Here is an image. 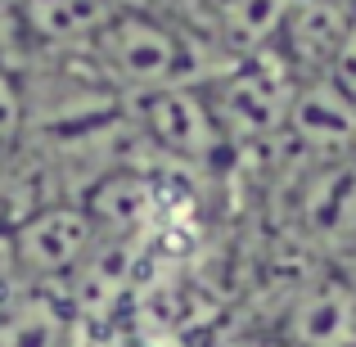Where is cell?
Wrapping results in <instances>:
<instances>
[{"instance_id":"obj_1","label":"cell","mask_w":356,"mask_h":347,"mask_svg":"<svg viewBox=\"0 0 356 347\" xmlns=\"http://www.w3.org/2000/svg\"><path fill=\"white\" fill-rule=\"evenodd\" d=\"M90 59L108 86L127 95L163 86H185L199 81V59L181 27L154 18L149 9H122L95 36H90Z\"/></svg>"},{"instance_id":"obj_2","label":"cell","mask_w":356,"mask_h":347,"mask_svg":"<svg viewBox=\"0 0 356 347\" xmlns=\"http://www.w3.org/2000/svg\"><path fill=\"white\" fill-rule=\"evenodd\" d=\"M99 226L86 203H41L27 217L9 221L5 257L18 280H63L77 275L99 248Z\"/></svg>"},{"instance_id":"obj_3","label":"cell","mask_w":356,"mask_h":347,"mask_svg":"<svg viewBox=\"0 0 356 347\" xmlns=\"http://www.w3.org/2000/svg\"><path fill=\"white\" fill-rule=\"evenodd\" d=\"M293 81H289L284 63H275L266 50L261 54H243L235 68L217 81L212 90V113H217L221 131H235V136L261 140L275 136L289 127L293 113Z\"/></svg>"},{"instance_id":"obj_4","label":"cell","mask_w":356,"mask_h":347,"mask_svg":"<svg viewBox=\"0 0 356 347\" xmlns=\"http://www.w3.org/2000/svg\"><path fill=\"white\" fill-rule=\"evenodd\" d=\"M136 127L154 140L163 154L172 158H208L221 145V122L212 113V99L203 95L194 81L185 86H163V90H145L136 95Z\"/></svg>"},{"instance_id":"obj_5","label":"cell","mask_w":356,"mask_h":347,"mask_svg":"<svg viewBox=\"0 0 356 347\" xmlns=\"http://www.w3.org/2000/svg\"><path fill=\"white\" fill-rule=\"evenodd\" d=\"M293 347H352L356 343V284L312 280L289 307Z\"/></svg>"},{"instance_id":"obj_6","label":"cell","mask_w":356,"mask_h":347,"mask_svg":"<svg viewBox=\"0 0 356 347\" xmlns=\"http://www.w3.org/2000/svg\"><path fill=\"white\" fill-rule=\"evenodd\" d=\"M289 131H293V136H302L307 145L348 149V145H356V104L343 95L339 86H334V81L302 86V90L293 95Z\"/></svg>"},{"instance_id":"obj_7","label":"cell","mask_w":356,"mask_h":347,"mask_svg":"<svg viewBox=\"0 0 356 347\" xmlns=\"http://www.w3.org/2000/svg\"><path fill=\"white\" fill-rule=\"evenodd\" d=\"M86 212L104 239H136L154 217V185L136 172H113L86 194Z\"/></svg>"},{"instance_id":"obj_8","label":"cell","mask_w":356,"mask_h":347,"mask_svg":"<svg viewBox=\"0 0 356 347\" xmlns=\"http://www.w3.org/2000/svg\"><path fill=\"white\" fill-rule=\"evenodd\" d=\"M293 5L302 0H221L217 5V36L239 54H261L284 32Z\"/></svg>"},{"instance_id":"obj_9","label":"cell","mask_w":356,"mask_h":347,"mask_svg":"<svg viewBox=\"0 0 356 347\" xmlns=\"http://www.w3.org/2000/svg\"><path fill=\"white\" fill-rule=\"evenodd\" d=\"M68 343V316L50 298H18L0 312V347H63Z\"/></svg>"},{"instance_id":"obj_10","label":"cell","mask_w":356,"mask_h":347,"mask_svg":"<svg viewBox=\"0 0 356 347\" xmlns=\"http://www.w3.org/2000/svg\"><path fill=\"white\" fill-rule=\"evenodd\" d=\"M27 131V99H23V81L14 77V72L0 63V154H9V149L23 140Z\"/></svg>"},{"instance_id":"obj_11","label":"cell","mask_w":356,"mask_h":347,"mask_svg":"<svg viewBox=\"0 0 356 347\" xmlns=\"http://www.w3.org/2000/svg\"><path fill=\"white\" fill-rule=\"evenodd\" d=\"M330 81L356 104V18H352L348 36H343V45L334 50V59H330Z\"/></svg>"},{"instance_id":"obj_12","label":"cell","mask_w":356,"mask_h":347,"mask_svg":"<svg viewBox=\"0 0 356 347\" xmlns=\"http://www.w3.org/2000/svg\"><path fill=\"white\" fill-rule=\"evenodd\" d=\"M212 347H266V343H257V339H217Z\"/></svg>"},{"instance_id":"obj_13","label":"cell","mask_w":356,"mask_h":347,"mask_svg":"<svg viewBox=\"0 0 356 347\" xmlns=\"http://www.w3.org/2000/svg\"><path fill=\"white\" fill-rule=\"evenodd\" d=\"M18 5H23V0H0V23H5V18H18Z\"/></svg>"},{"instance_id":"obj_14","label":"cell","mask_w":356,"mask_h":347,"mask_svg":"<svg viewBox=\"0 0 356 347\" xmlns=\"http://www.w3.org/2000/svg\"><path fill=\"white\" fill-rule=\"evenodd\" d=\"M5 234H9V208H5V199H0V243H5Z\"/></svg>"},{"instance_id":"obj_15","label":"cell","mask_w":356,"mask_h":347,"mask_svg":"<svg viewBox=\"0 0 356 347\" xmlns=\"http://www.w3.org/2000/svg\"><path fill=\"white\" fill-rule=\"evenodd\" d=\"M352 347H356V343H352Z\"/></svg>"}]
</instances>
